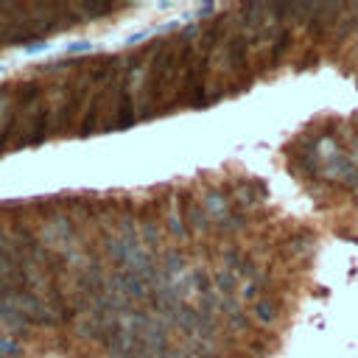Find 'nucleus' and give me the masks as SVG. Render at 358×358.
Listing matches in <instances>:
<instances>
[{"instance_id":"obj_9","label":"nucleus","mask_w":358,"mask_h":358,"mask_svg":"<svg viewBox=\"0 0 358 358\" xmlns=\"http://www.w3.org/2000/svg\"><path fill=\"white\" fill-rule=\"evenodd\" d=\"M76 11L84 20H98V17H109L115 11H120V6H109V3H76Z\"/></svg>"},{"instance_id":"obj_1","label":"nucleus","mask_w":358,"mask_h":358,"mask_svg":"<svg viewBox=\"0 0 358 358\" xmlns=\"http://www.w3.org/2000/svg\"><path fill=\"white\" fill-rule=\"evenodd\" d=\"M42 243L53 252H64L70 255L76 246V227L67 215H53L48 218V224L42 227Z\"/></svg>"},{"instance_id":"obj_7","label":"nucleus","mask_w":358,"mask_h":358,"mask_svg":"<svg viewBox=\"0 0 358 358\" xmlns=\"http://www.w3.org/2000/svg\"><path fill=\"white\" fill-rule=\"evenodd\" d=\"M201 207H204V213H207L213 221H218V218H224L235 204L227 199V193H221V190H207Z\"/></svg>"},{"instance_id":"obj_3","label":"nucleus","mask_w":358,"mask_h":358,"mask_svg":"<svg viewBox=\"0 0 358 358\" xmlns=\"http://www.w3.org/2000/svg\"><path fill=\"white\" fill-rule=\"evenodd\" d=\"M179 215H182L185 229L193 232V235H201V232H207V229L213 227V221H210V215L204 213L201 201H196L193 196H185V199L179 201Z\"/></svg>"},{"instance_id":"obj_8","label":"nucleus","mask_w":358,"mask_h":358,"mask_svg":"<svg viewBox=\"0 0 358 358\" xmlns=\"http://www.w3.org/2000/svg\"><path fill=\"white\" fill-rule=\"evenodd\" d=\"M246 227V215L241 213V210H229L224 218H218V221H213V232H218V235H229V232H238V229H243Z\"/></svg>"},{"instance_id":"obj_11","label":"nucleus","mask_w":358,"mask_h":358,"mask_svg":"<svg viewBox=\"0 0 358 358\" xmlns=\"http://www.w3.org/2000/svg\"><path fill=\"white\" fill-rule=\"evenodd\" d=\"M252 316H255L260 324H271V322L277 319V305H274V299H266V296L255 299V305H252Z\"/></svg>"},{"instance_id":"obj_10","label":"nucleus","mask_w":358,"mask_h":358,"mask_svg":"<svg viewBox=\"0 0 358 358\" xmlns=\"http://www.w3.org/2000/svg\"><path fill=\"white\" fill-rule=\"evenodd\" d=\"M213 282H215V291H221L224 296H235V288H238V274L232 268H215L213 274Z\"/></svg>"},{"instance_id":"obj_6","label":"nucleus","mask_w":358,"mask_h":358,"mask_svg":"<svg viewBox=\"0 0 358 358\" xmlns=\"http://www.w3.org/2000/svg\"><path fill=\"white\" fill-rule=\"evenodd\" d=\"M288 48H291V31L285 25H277L268 34V70H274L282 62V56L288 53Z\"/></svg>"},{"instance_id":"obj_4","label":"nucleus","mask_w":358,"mask_h":358,"mask_svg":"<svg viewBox=\"0 0 358 358\" xmlns=\"http://www.w3.org/2000/svg\"><path fill=\"white\" fill-rule=\"evenodd\" d=\"M224 31H227V17H218V20H210L207 25H201L199 39H196L199 53L213 56V50H215V48L221 45V39H224Z\"/></svg>"},{"instance_id":"obj_5","label":"nucleus","mask_w":358,"mask_h":358,"mask_svg":"<svg viewBox=\"0 0 358 358\" xmlns=\"http://www.w3.org/2000/svg\"><path fill=\"white\" fill-rule=\"evenodd\" d=\"M266 196H268V190H266V182H260V179H243L235 185V204L238 207L260 204Z\"/></svg>"},{"instance_id":"obj_2","label":"nucleus","mask_w":358,"mask_h":358,"mask_svg":"<svg viewBox=\"0 0 358 358\" xmlns=\"http://www.w3.org/2000/svg\"><path fill=\"white\" fill-rule=\"evenodd\" d=\"M224 59H227V67L235 76H241V73L249 70L246 67L249 64V39H246L243 31H235V34L227 36V42H224Z\"/></svg>"},{"instance_id":"obj_12","label":"nucleus","mask_w":358,"mask_h":358,"mask_svg":"<svg viewBox=\"0 0 358 358\" xmlns=\"http://www.w3.org/2000/svg\"><path fill=\"white\" fill-rule=\"evenodd\" d=\"M87 50H92V45H90L87 39H81V42H70V45H67V53H87Z\"/></svg>"},{"instance_id":"obj_13","label":"nucleus","mask_w":358,"mask_h":358,"mask_svg":"<svg viewBox=\"0 0 358 358\" xmlns=\"http://www.w3.org/2000/svg\"><path fill=\"white\" fill-rule=\"evenodd\" d=\"M45 48H48V42H45V39H39V42H34V45H28L25 50H28V53H39V50H45Z\"/></svg>"}]
</instances>
